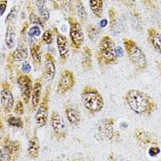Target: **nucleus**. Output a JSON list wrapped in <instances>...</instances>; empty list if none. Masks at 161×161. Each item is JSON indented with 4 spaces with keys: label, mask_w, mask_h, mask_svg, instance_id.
I'll list each match as a JSON object with an SVG mask.
<instances>
[{
    "label": "nucleus",
    "mask_w": 161,
    "mask_h": 161,
    "mask_svg": "<svg viewBox=\"0 0 161 161\" xmlns=\"http://www.w3.org/2000/svg\"><path fill=\"white\" fill-rule=\"evenodd\" d=\"M12 57L15 61H18V62L24 61L28 57V49L25 47L20 46L18 48L15 49V51L12 53Z\"/></svg>",
    "instance_id": "22"
},
{
    "label": "nucleus",
    "mask_w": 161,
    "mask_h": 161,
    "mask_svg": "<svg viewBox=\"0 0 161 161\" xmlns=\"http://www.w3.org/2000/svg\"><path fill=\"white\" fill-rule=\"evenodd\" d=\"M18 85L19 87L21 97L25 103H28L31 98V95H32V88H33L31 78L25 75H20L18 79Z\"/></svg>",
    "instance_id": "10"
},
{
    "label": "nucleus",
    "mask_w": 161,
    "mask_h": 161,
    "mask_svg": "<svg viewBox=\"0 0 161 161\" xmlns=\"http://www.w3.org/2000/svg\"><path fill=\"white\" fill-rule=\"evenodd\" d=\"M115 120L113 118H105L97 126V137L101 141H109L115 136L114 130Z\"/></svg>",
    "instance_id": "5"
},
{
    "label": "nucleus",
    "mask_w": 161,
    "mask_h": 161,
    "mask_svg": "<svg viewBox=\"0 0 161 161\" xmlns=\"http://www.w3.org/2000/svg\"><path fill=\"white\" fill-rule=\"evenodd\" d=\"M116 53H117V56L119 58V57L123 56L124 54V50L121 47H116Z\"/></svg>",
    "instance_id": "39"
},
{
    "label": "nucleus",
    "mask_w": 161,
    "mask_h": 161,
    "mask_svg": "<svg viewBox=\"0 0 161 161\" xmlns=\"http://www.w3.org/2000/svg\"><path fill=\"white\" fill-rule=\"evenodd\" d=\"M88 34H89V37L91 40H96L99 35V31L96 26L90 25L88 28Z\"/></svg>",
    "instance_id": "28"
},
{
    "label": "nucleus",
    "mask_w": 161,
    "mask_h": 161,
    "mask_svg": "<svg viewBox=\"0 0 161 161\" xmlns=\"http://www.w3.org/2000/svg\"><path fill=\"white\" fill-rule=\"evenodd\" d=\"M15 41H16V32L13 25H9L6 29L5 32V44L7 46L9 49H12L15 46Z\"/></svg>",
    "instance_id": "21"
},
{
    "label": "nucleus",
    "mask_w": 161,
    "mask_h": 161,
    "mask_svg": "<svg viewBox=\"0 0 161 161\" xmlns=\"http://www.w3.org/2000/svg\"><path fill=\"white\" fill-rule=\"evenodd\" d=\"M46 1H47V0H35V3H36L37 7H38V9H39V10L45 8V4H46Z\"/></svg>",
    "instance_id": "38"
},
{
    "label": "nucleus",
    "mask_w": 161,
    "mask_h": 161,
    "mask_svg": "<svg viewBox=\"0 0 161 161\" xmlns=\"http://www.w3.org/2000/svg\"><path fill=\"white\" fill-rule=\"evenodd\" d=\"M125 99L130 109L137 115H151L157 108L155 102L148 94L137 89L127 91Z\"/></svg>",
    "instance_id": "1"
},
{
    "label": "nucleus",
    "mask_w": 161,
    "mask_h": 161,
    "mask_svg": "<svg viewBox=\"0 0 161 161\" xmlns=\"http://www.w3.org/2000/svg\"><path fill=\"white\" fill-rule=\"evenodd\" d=\"M89 6L96 16L98 18L102 16L103 9V0H89Z\"/></svg>",
    "instance_id": "23"
},
{
    "label": "nucleus",
    "mask_w": 161,
    "mask_h": 161,
    "mask_svg": "<svg viewBox=\"0 0 161 161\" xmlns=\"http://www.w3.org/2000/svg\"><path fill=\"white\" fill-rule=\"evenodd\" d=\"M148 40L153 48L161 54V33L155 29L151 28L148 30Z\"/></svg>",
    "instance_id": "15"
},
{
    "label": "nucleus",
    "mask_w": 161,
    "mask_h": 161,
    "mask_svg": "<svg viewBox=\"0 0 161 161\" xmlns=\"http://www.w3.org/2000/svg\"><path fill=\"white\" fill-rule=\"evenodd\" d=\"M51 125L53 130L59 139H63L67 136V126L64 119L57 111H53L51 115Z\"/></svg>",
    "instance_id": "7"
},
{
    "label": "nucleus",
    "mask_w": 161,
    "mask_h": 161,
    "mask_svg": "<svg viewBox=\"0 0 161 161\" xmlns=\"http://www.w3.org/2000/svg\"><path fill=\"white\" fill-rule=\"evenodd\" d=\"M82 104L91 114L100 112L104 106V100L98 90L93 88H85L80 94Z\"/></svg>",
    "instance_id": "2"
},
{
    "label": "nucleus",
    "mask_w": 161,
    "mask_h": 161,
    "mask_svg": "<svg viewBox=\"0 0 161 161\" xmlns=\"http://www.w3.org/2000/svg\"><path fill=\"white\" fill-rule=\"evenodd\" d=\"M30 21H31V23L33 25H43L40 18L38 16H36L35 14H31V15H30Z\"/></svg>",
    "instance_id": "34"
},
{
    "label": "nucleus",
    "mask_w": 161,
    "mask_h": 161,
    "mask_svg": "<svg viewBox=\"0 0 161 161\" xmlns=\"http://www.w3.org/2000/svg\"><path fill=\"white\" fill-rule=\"evenodd\" d=\"M76 13L77 16L79 17L81 22H84L87 19V12L85 11L84 6L82 5L81 3H78L76 5Z\"/></svg>",
    "instance_id": "26"
},
{
    "label": "nucleus",
    "mask_w": 161,
    "mask_h": 161,
    "mask_svg": "<svg viewBox=\"0 0 161 161\" xmlns=\"http://www.w3.org/2000/svg\"><path fill=\"white\" fill-rule=\"evenodd\" d=\"M14 112L16 113L18 116H22L24 114L25 109L22 101H18V103L15 105V108H14Z\"/></svg>",
    "instance_id": "29"
},
{
    "label": "nucleus",
    "mask_w": 161,
    "mask_h": 161,
    "mask_svg": "<svg viewBox=\"0 0 161 161\" xmlns=\"http://www.w3.org/2000/svg\"><path fill=\"white\" fill-rule=\"evenodd\" d=\"M81 65L85 70L92 68V51L88 47H85L81 53Z\"/></svg>",
    "instance_id": "20"
},
{
    "label": "nucleus",
    "mask_w": 161,
    "mask_h": 161,
    "mask_svg": "<svg viewBox=\"0 0 161 161\" xmlns=\"http://www.w3.org/2000/svg\"><path fill=\"white\" fill-rule=\"evenodd\" d=\"M48 93H47L38 106L35 113V123L38 127L42 128L47 125L48 119Z\"/></svg>",
    "instance_id": "6"
},
{
    "label": "nucleus",
    "mask_w": 161,
    "mask_h": 161,
    "mask_svg": "<svg viewBox=\"0 0 161 161\" xmlns=\"http://www.w3.org/2000/svg\"><path fill=\"white\" fill-rule=\"evenodd\" d=\"M124 45H125V48L130 62L137 69L143 70L146 69L147 59L137 43L131 40H125L124 41Z\"/></svg>",
    "instance_id": "3"
},
{
    "label": "nucleus",
    "mask_w": 161,
    "mask_h": 161,
    "mask_svg": "<svg viewBox=\"0 0 161 161\" xmlns=\"http://www.w3.org/2000/svg\"><path fill=\"white\" fill-rule=\"evenodd\" d=\"M17 11H18L17 6H14V7L12 9L11 12H10V13L8 14V16H7V18H6V19H5V22H6V23H7V22H9V21H11V22H12V20L16 18Z\"/></svg>",
    "instance_id": "31"
},
{
    "label": "nucleus",
    "mask_w": 161,
    "mask_h": 161,
    "mask_svg": "<svg viewBox=\"0 0 161 161\" xmlns=\"http://www.w3.org/2000/svg\"><path fill=\"white\" fill-rule=\"evenodd\" d=\"M31 65L29 64V62L27 61H25L23 65H22V68H21V70H22V72L25 73V74H29V73L31 72Z\"/></svg>",
    "instance_id": "35"
},
{
    "label": "nucleus",
    "mask_w": 161,
    "mask_h": 161,
    "mask_svg": "<svg viewBox=\"0 0 161 161\" xmlns=\"http://www.w3.org/2000/svg\"><path fill=\"white\" fill-rule=\"evenodd\" d=\"M42 40L44 41L46 44L50 45L53 42V36H52V33L50 31H46V32L43 33V35H42Z\"/></svg>",
    "instance_id": "30"
},
{
    "label": "nucleus",
    "mask_w": 161,
    "mask_h": 161,
    "mask_svg": "<svg viewBox=\"0 0 161 161\" xmlns=\"http://www.w3.org/2000/svg\"><path fill=\"white\" fill-rule=\"evenodd\" d=\"M57 47L58 51L60 53V58L62 60L67 59L69 56V46H68V40L66 39V37L59 34L57 36Z\"/></svg>",
    "instance_id": "17"
},
{
    "label": "nucleus",
    "mask_w": 161,
    "mask_h": 161,
    "mask_svg": "<svg viewBox=\"0 0 161 161\" xmlns=\"http://www.w3.org/2000/svg\"><path fill=\"white\" fill-rule=\"evenodd\" d=\"M134 136L136 140L142 145H158V141L156 137L153 134L144 129H136L134 131Z\"/></svg>",
    "instance_id": "13"
},
{
    "label": "nucleus",
    "mask_w": 161,
    "mask_h": 161,
    "mask_svg": "<svg viewBox=\"0 0 161 161\" xmlns=\"http://www.w3.org/2000/svg\"><path fill=\"white\" fill-rule=\"evenodd\" d=\"M107 25H108V20L106 19H102L100 21L101 27H106V26H107Z\"/></svg>",
    "instance_id": "41"
},
{
    "label": "nucleus",
    "mask_w": 161,
    "mask_h": 161,
    "mask_svg": "<svg viewBox=\"0 0 161 161\" xmlns=\"http://www.w3.org/2000/svg\"><path fill=\"white\" fill-rule=\"evenodd\" d=\"M160 153V149L158 146H152L149 149V155L151 157H156Z\"/></svg>",
    "instance_id": "33"
},
{
    "label": "nucleus",
    "mask_w": 161,
    "mask_h": 161,
    "mask_svg": "<svg viewBox=\"0 0 161 161\" xmlns=\"http://www.w3.org/2000/svg\"><path fill=\"white\" fill-rule=\"evenodd\" d=\"M0 161H8L6 157H5V155H4L3 149H0Z\"/></svg>",
    "instance_id": "40"
},
{
    "label": "nucleus",
    "mask_w": 161,
    "mask_h": 161,
    "mask_svg": "<svg viewBox=\"0 0 161 161\" xmlns=\"http://www.w3.org/2000/svg\"><path fill=\"white\" fill-rule=\"evenodd\" d=\"M3 132H4V125H3V123H2V121L0 120V140L2 139Z\"/></svg>",
    "instance_id": "42"
},
{
    "label": "nucleus",
    "mask_w": 161,
    "mask_h": 161,
    "mask_svg": "<svg viewBox=\"0 0 161 161\" xmlns=\"http://www.w3.org/2000/svg\"><path fill=\"white\" fill-rule=\"evenodd\" d=\"M7 8V1L4 0V1H2L0 2V16L4 15L5 10Z\"/></svg>",
    "instance_id": "37"
},
{
    "label": "nucleus",
    "mask_w": 161,
    "mask_h": 161,
    "mask_svg": "<svg viewBox=\"0 0 161 161\" xmlns=\"http://www.w3.org/2000/svg\"><path fill=\"white\" fill-rule=\"evenodd\" d=\"M67 119L73 125H78L80 121V112L74 106H68L65 110Z\"/></svg>",
    "instance_id": "18"
},
{
    "label": "nucleus",
    "mask_w": 161,
    "mask_h": 161,
    "mask_svg": "<svg viewBox=\"0 0 161 161\" xmlns=\"http://www.w3.org/2000/svg\"><path fill=\"white\" fill-rule=\"evenodd\" d=\"M55 74H56V67L53 58L50 53H47L44 61V69H43L44 79L49 82L53 80Z\"/></svg>",
    "instance_id": "12"
},
{
    "label": "nucleus",
    "mask_w": 161,
    "mask_h": 161,
    "mask_svg": "<svg viewBox=\"0 0 161 161\" xmlns=\"http://www.w3.org/2000/svg\"><path fill=\"white\" fill-rule=\"evenodd\" d=\"M4 155L8 161H15L19 156L21 145L19 141L10 140L8 137L4 140L3 147Z\"/></svg>",
    "instance_id": "8"
},
{
    "label": "nucleus",
    "mask_w": 161,
    "mask_h": 161,
    "mask_svg": "<svg viewBox=\"0 0 161 161\" xmlns=\"http://www.w3.org/2000/svg\"><path fill=\"white\" fill-rule=\"evenodd\" d=\"M0 103L5 112L11 111L14 105V97L8 89L4 88L0 92Z\"/></svg>",
    "instance_id": "14"
},
{
    "label": "nucleus",
    "mask_w": 161,
    "mask_h": 161,
    "mask_svg": "<svg viewBox=\"0 0 161 161\" xmlns=\"http://www.w3.org/2000/svg\"><path fill=\"white\" fill-rule=\"evenodd\" d=\"M39 11H40V17H41V19L44 20V21H47V20L49 19V17H50L48 10L45 7V8L43 9H40Z\"/></svg>",
    "instance_id": "32"
},
{
    "label": "nucleus",
    "mask_w": 161,
    "mask_h": 161,
    "mask_svg": "<svg viewBox=\"0 0 161 161\" xmlns=\"http://www.w3.org/2000/svg\"><path fill=\"white\" fill-rule=\"evenodd\" d=\"M62 7L66 12H70L71 9V0H62Z\"/></svg>",
    "instance_id": "36"
},
{
    "label": "nucleus",
    "mask_w": 161,
    "mask_h": 161,
    "mask_svg": "<svg viewBox=\"0 0 161 161\" xmlns=\"http://www.w3.org/2000/svg\"><path fill=\"white\" fill-rule=\"evenodd\" d=\"M99 54L105 64H114L118 57L116 53V47L113 40L109 36H104L99 44Z\"/></svg>",
    "instance_id": "4"
},
{
    "label": "nucleus",
    "mask_w": 161,
    "mask_h": 161,
    "mask_svg": "<svg viewBox=\"0 0 161 161\" xmlns=\"http://www.w3.org/2000/svg\"><path fill=\"white\" fill-rule=\"evenodd\" d=\"M7 123L9 124V125H11L12 127H15V128H23V125H24V123H23V120L21 119L20 117H15L13 115H10L8 117H7Z\"/></svg>",
    "instance_id": "24"
},
{
    "label": "nucleus",
    "mask_w": 161,
    "mask_h": 161,
    "mask_svg": "<svg viewBox=\"0 0 161 161\" xmlns=\"http://www.w3.org/2000/svg\"><path fill=\"white\" fill-rule=\"evenodd\" d=\"M41 92H42V84L40 80H37L33 84L32 92V104L33 109H37L40 103Z\"/></svg>",
    "instance_id": "19"
},
{
    "label": "nucleus",
    "mask_w": 161,
    "mask_h": 161,
    "mask_svg": "<svg viewBox=\"0 0 161 161\" xmlns=\"http://www.w3.org/2000/svg\"><path fill=\"white\" fill-rule=\"evenodd\" d=\"M75 85V76L69 70H64L58 82L57 92L58 94H64L72 89Z\"/></svg>",
    "instance_id": "11"
},
{
    "label": "nucleus",
    "mask_w": 161,
    "mask_h": 161,
    "mask_svg": "<svg viewBox=\"0 0 161 161\" xmlns=\"http://www.w3.org/2000/svg\"><path fill=\"white\" fill-rule=\"evenodd\" d=\"M70 38L73 47L75 48H80L84 41V34L80 23L75 20H70Z\"/></svg>",
    "instance_id": "9"
},
{
    "label": "nucleus",
    "mask_w": 161,
    "mask_h": 161,
    "mask_svg": "<svg viewBox=\"0 0 161 161\" xmlns=\"http://www.w3.org/2000/svg\"><path fill=\"white\" fill-rule=\"evenodd\" d=\"M27 153L29 157L35 159L40 155V141L36 136H33L30 138L27 146Z\"/></svg>",
    "instance_id": "16"
},
{
    "label": "nucleus",
    "mask_w": 161,
    "mask_h": 161,
    "mask_svg": "<svg viewBox=\"0 0 161 161\" xmlns=\"http://www.w3.org/2000/svg\"><path fill=\"white\" fill-rule=\"evenodd\" d=\"M41 33L40 28L37 25H33L28 31V36L30 39H33L34 37H39Z\"/></svg>",
    "instance_id": "27"
},
{
    "label": "nucleus",
    "mask_w": 161,
    "mask_h": 161,
    "mask_svg": "<svg viewBox=\"0 0 161 161\" xmlns=\"http://www.w3.org/2000/svg\"><path fill=\"white\" fill-rule=\"evenodd\" d=\"M30 52H31V55L33 60L40 64L41 62V52H40V45H34L32 46L31 49H30Z\"/></svg>",
    "instance_id": "25"
}]
</instances>
